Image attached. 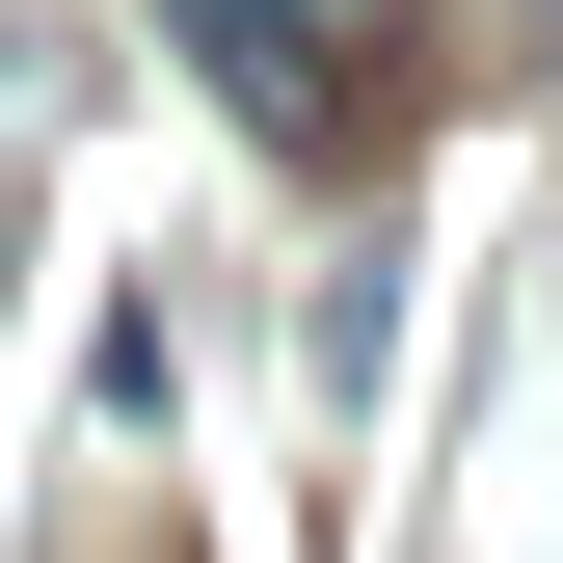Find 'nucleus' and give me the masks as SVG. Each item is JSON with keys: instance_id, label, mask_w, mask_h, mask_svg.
<instances>
[{"instance_id": "f257e3e1", "label": "nucleus", "mask_w": 563, "mask_h": 563, "mask_svg": "<svg viewBox=\"0 0 563 563\" xmlns=\"http://www.w3.org/2000/svg\"><path fill=\"white\" fill-rule=\"evenodd\" d=\"M162 54H188L296 188H349V162L430 134V54H456V27H430V0H162Z\"/></svg>"}]
</instances>
